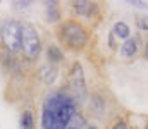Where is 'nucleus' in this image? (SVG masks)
<instances>
[{"label":"nucleus","instance_id":"nucleus-1","mask_svg":"<svg viewBox=\"0 0 148 129\" xmlns=\"http://www.w3.org/2000/svg\"><path fill=\"white\" fill-rule=\"evenodd\" d=\"M79 107L81 103L66 86L48 91L40 107V129H66Z\"/></svg>","mask_w":148,"mask_h":129},{"label":"nucleus","instance_id":"nucleus-2","mask_svg":"<svg viewBox=\"0 0 148 129\" xmlns=\"http://www.w3.org/2000/svg\"><path fill=\"white\" fill-rule=\"evenodd\" d=\"M55 38L60 48L64 46V50L71 53H81L86 50L90 43V33H88V28L79 19L67 17L60 24H57Z\"/></svg>","mask_w":148,"mask_h":129},{"label":"nucleus","instance_id":"nucleus-3","mask_svg":"<svg viewBox=\"0 0 148 129\" xmlns=\"http://www.w3.org/2000/svg\"><path fill=\"white\" fill-rule=\"evenodd\" d=\"M43 53V40L38 28L28 19H21V59L26 66H33Z\"/></svg>","mask_w":148,"mask_h":129},{"label":"nucleus","instance_id":"nucleus-4","mask_svg":"<svg viewBox=\"0 0 148 129\" xmlns=\"http://www.w3.org/2000/svg\"><path fill=\"white\" fill-rule=\"evenodd\" d=\"M0 48L21 57V19L5 17L0 23Z\"/></svg>","mask_w":148,"mask_h":129},{"label":"nucleus","instance_id":"nucleus-5","mask_svg":"<svg viewBox=\"0 0 148 129\" xmlns=\"http://www.w3.org/2000/svg\"><path fill=\"white\" fill-rule=\"evenodd\" d=\"M66 88L73 93V96L79 103H84L88 100V86H86V78H84V69L77 59L73 60L69 66Z\"/></svg>","mask_w":148,"mask_h":129},{"label":"nucleus","instance_id":"nucleus-6","mask_svg":"<svg viewBox=\"0 0 148 129\" xmlns=\"http://www.w3.org/2000/svg\"><path fill=\"white\" fill-rule=\"evenodd\" d=\"M69 9L73 10L74 19L81 17V19L91 21L100 16V3L93 0H73L69 2Z\"/></svg>","mask_w":148,"mask_h":129},{"label":"nucleus","instance_id":"nucleus-7","mask_svg":"<svg viewBox=\"0 0 148 129\" xmlns=\"http://www.w3.org/2000/svg\"><path fill=\"white\" fill-rule=\"evenodd\" d=\"M43 55H45L47 64L55 66V67H59L60 64L66 62V53H64V50L59 46L57 42L43 43Z\"/></svg>","mask_w":148,"mask_h":129},{"label":"nucleus","instance_id":"nucleus-8","mask_svg":"<svg viewBox=\"0 0 148 129\" xmlns=\"http://www.w3.org/2000/svg\"><path fill=\"white\" fill-rule=\"evenodd\" d=\"M62 5L59 0H47L43 2V17H45V23L48 24H60L64 21L62 17Z\"/></svg>","mask_w":148,"mask_h":129},{"label":"nucleus","instance_id":"nucleus-9","mask_svg":"<svg viewBox=\"0 0 148 129\" xmlns=\"http://www.w3.org/2000/svg\"><path fill=\"white\" fill-rule=\"evenodd\" d=\"M59 74H60L59 67L50 66L47 62L38 66V69H36V78L43 86H53L57 83V79H59Z\"/></svg>","mask_w":148,"mask_h":129},{"label":"nucleus","instance_id":"nucleus-10","mask_svg":"<svg viewBox=\"0 0 148 129\" xmlns=\"http://www.w3.org/2000/svg\"><path fill=\"white\" fill-rule=\"evenodd\" d=\"M88 103H90V110L95 117H103V114L107 110V100L100 91H93L88 98Z\"/></svg>","mask_w":148,"mask_h":129},{"label":"nucleus","instance_id":"nucleus-11","mask_svg":"<svg viewBox=\"0 0 148 129\" xmlns=\"http://www.w3.org/2000/svg\"><path fill=\"white\" fill-rule=\"evenodd\" d=\"M140 48H141V45L138 43V40H136L134 36H131V38H127L126 42H122L121 48H119V55H121V59H124V60H131V59H134V57L140 53Z\"/></svg>","mask_w":148,"mask_h":129},{"label":"nucleus","instance_id":"nucleus-12","mask_svg":"<svg viewBox=\"0 0 148 129\" xmlns=\"http://www.w3.org/2000/svg\"><path fill=\"white\" fill-rule=\"evenodd\" d=\"M110 31L114 33V36L117 38V42H119V40L126 42L127 38H131V28H129V24L124 23V21H115Z\"/></svg>","mask_w":148,"mask_h":129},{"label":"nucleus","instance_id":"nucleus-13","mask_svg":"<svg viewBox=\"0 0 148 129\" xmlns=\"http://www.w3.org/2000/svg\"><path fill=\"white\" fill-rule=\"evenodd\" d=\"M19 126H21V129H36L35 114H33V110H31V109H24V110L21 112Z\"/></svg>","mask_w":148,"mask_h":129},{"label":"nucleus","instance_id":"nucleus-14","mask_svg":"<svg viewBox=\"0 0 148 129\" xmlns=\"http://www.w3.org/2000/svg\"><path fill=\"white\" fill-rule=\"evenodd\" d=\"M86 128H88V119L81 110L74 114L71 117V121L67 122V126H66V129H86Z\"/></svg>","mask_w":148,"mask_h":129},{"label":"nucleus","instance_id":"nucleus-15","mask_svg":"<svg viewBox=\"0 0 148 129\" xmlns=\"http://www.w3.org/2000/svg\"><path fill=\"white\" fill-rule=\"evenodd\" d=\"M134 24L140 29V33H148V14H140L134 17Z\"/></svg>","mask_w":148,"mask_h":129},{"label":"nucleus","instance_id":"nucleus-16","mask_svg":"<svg viewBox=\"0 0 148 129\" xmlns=\"http://www.w3.org/2000/svg\"><path fill=\"white\" fill-rule=\"evenodd\" d=\"M109 129H129V124H127V121H126L124 117L117 115V117L112 121V124L109 126Z\"/></svg>","mask_w":148,"mask_h":129},{"label":"nucleus","instance_id":"nucleus-17","mask_svg":"<svg viewBox=\"0 0 148 129\" xmlns=\"http://www.w3.org/2000/svg\"><path fill=\"white\" fill-rule=\"evenodd\" d=\"M12 3V9L14 10H26V9H29L31 7V0H14V2H10Z\"/></svg>","mask_w":148,"mask_h":129},{"label":"nucleus","instance_id":"nucleus-18","mask_svg":"<svg viewBox=\"0 0 148 129\" xmlns=\"http://www.w3.org/2000/svg\"><path fill=\"white\" fill-rule=\"evenodd\" d=\"M126 3H129V5H133V7H136V9L148 10V2H145V0H127Z\"/></svg>","mask_w":148,"mask_h":129},{"label":"nucleus","instance_id":"nucleus-19","mask_svg":"<svg viewBox=\"0 0 148 129\" xmlns=\"http://www.w3.org/2000/svg\"><path fill=\"white\" fill-rule=\"evenodd\" d=\"M107 45H109V48H110V50H117L119 42H117V38L114 36V33H112V31L107 33Z\"/></svg>","mask_w":148,"mask_h":129},{"label":"nucleus","instance_id":"nucleus-20","mask_svg":"<svg viewBox=\"0 0 148 129\" xmlns=\"http://www.w3.org/2000/svg\"><path fill=\"white\" fill-rule=\"evenodd\" d=\"M143 52H145V59L148 60V40L145 42V45H143Z\"/></svg>","mask_w":148,"mask_h":129},{"label":"nucleus","instance_id":"nucleus-21","mask_svg":"<svg viewBox=\"0 0 148 129\" xmlns=\"http://www.w3.org/2000/svg\"><path fill=\"white\" fill-rule=\"evenodd\" d=\"M86 129H100L98 126H95V124H88V128Z\"/></svg>","mask_w":148,"mask_h":129},{"label":"nucleus","instance_id":"nucleus-22","mask_svg":"<svg viewBox=\"0 0 148 129\" xmlns=\"http://www.w3.org/2000/svg\"><path fill=\"white\" fill-rule=\"evenodd\" d=\"M143 129H148V122H147V124H145V128H143Z\"/></svg>","mask_w":148,"mask_h":129}]
</instances>
